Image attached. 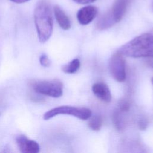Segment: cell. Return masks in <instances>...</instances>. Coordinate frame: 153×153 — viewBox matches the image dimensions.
I'll list each match as a JSON object with an SVG mask.
<instances>
[{
  "label": "cell",
  "mask_w": 153,
  "mask_h": 153,
  "mask_svg": "<svg viewBox=\"0 0 153 153\" xmlns=\"http://www.w3.org/2000/svg\"><path fill=\"white\" fill-rule=\"evenodd\" d=\"M34 21L39 40L44 43L50 38L53 29L51 6L48 0L38 2L34 11Z\"/></svg>",
  "instance_id": "6da1fadb"
},
{
  "label": "cell",
  "mask_w": 153,
  "mask_h": 153,
  "mask_svg": "<svg viewBox=\"0 0 153 153\" xmlns=\"http://www.w3.org/2000/svg\"><path fill=\"white\" fill-rule=\"evenodd\" d=\"M118 52L130 57L153 58V35L146 33L139 35L122 45Z\"/></svg>",
  "instance_id": "7a4b0ae2"
},
{
  "label": "cell",
  "mask_w": 153,
  "mask_h": 153,
  "mask_svg": "<svg viewBox=\"0 0 153 153\" xmlns=\"http://www.w3.org/2000/svg\"><path fill=\"white\" fill-rule=\"evenodd\" d=\"M30 87L39 94L53 97H59L63 94V84L57 79L33 81Z\"/></svg>",
  "instance_id": "3957f363"
},
{
  "label": "cell",
  "mask_w": 153,
  "mask_h": 153,
  "mask_svg": "<svg viewBox=\"0 0 153 153\" xmlns=\"http://www.w3.org/2000/svg\"><path fill=\"white\" fill-rule=\"evenodd\" d=\"M66 114L75 117L81 120L89 119L91 116V111L86 108L74 107L71 106H60L53 108L43 115V118L48 120L56 115Z\"/></svg>",
  "instance_id": "277c9868"
},
{
  "label": "cell",
  "mask_w": 153,
  "mask_h": 153,
  "mask_svg": "<svg viewBox=\"0 0 153 153\" xmlns=\"http://www.w3.org/2000/svg\"><path fill=\"white\" fill-rule=\"evenodd\" d=\"M109 68L112 76L118 82H123L126 77L125 60L119 52L112 56L109 60Z\"/></svg>",
  "instance_id": "5b68a950"
},
{
  "label": "cell",
  "mask_w": 153,
  "mask_h": 153,
  "mask_svg": "<svg viewBox=\"0 0 153 153\" xmlns=\"http://www.w3.org/2000/svg\"><path fill=\"white\" fill-rule=\"evenodd\" d=\"M16 142L20 151L23 153H37L40 150L39 145L36 142L28 139L23 134L17 137Z\"/></svg>",
  "instance_id": "8992f818"
},
{
  "label": "cell",
  "mask_w": 153,
  "mask_h": 153,
  "mask_svg": "<svg viewBox=\"0 0 153 153\" xmlns=\"http://www.w3.org/2000/svg\"><path fill=\"white\" fill-rule=\"evenodd\" d=\"M131 0H115L110 13L115 23L119 22L126 13Z\"/></svg>",
  "instance_id": "52a82bcc"
},
{
  "label": "cell",
  "mask_w": 153,
  "mask_h": 153,
  "mask_svg": "<svg viewBox=\"0 0 153 153\" xmlns=\"http://www.w3.org/2000/svg\"><path fill=\"white\" fill-rule=\"evenodd\" d=\"M97 14V9L93 5H88L80 8L76 14L78 22L82 25L91 23Z\"/></svg>",
  "instance_id": "ba28073f"
},
{
  "label": "cell",
  "mask_w": 153,
  "mask_h": 153,
  "mask_svg": "<svg viewBox=\"0 0 153 153\" xmlns=\"http://www.w3.org/2000/svg\"><path fill=\"white\" fill-rule=\"evenodd\" d=\"M92 91L94 95L102 101L109 103L111 100V93L108 86L103 82H97L93 85Z\"/></svg>",
  "instance_id": "9c48e42d"
},
{
  "label": "cell",
  "mask_w": 153,
  "mask_h": 153,
  "mask_svg": "<svg viewBox=\"0 0 153 153\" xmlns=\"http://www.w3.org/2000/svg\"><path fill=\"white\" fill-rule=\"evenodd\" d=\"M54 13L56 19L60 27L63 30L69 29L71 26L70 20L62 8L58 5L54 6Z\"/></svg>",
  "instance_id": "30bf717a"
},
{
  "label": "cell",
  "mask_w": 153,
  "mask_h": 153,
  "mask_svg": "<svg viewBox=\"0 0 153 153\" xmlns=\"http://www.w3.org/2000/svg\"><path fill=\"white\" fill-rule=\"evenodd\" d=\"M115 24V22L110 14L108 11L102 15L98 20L96 27L99 30H104L111 27Z\"/></svg>",
  "instance_id": "8fae6325"
},
{
  "label": "cell",
  "mask_w": 153,
  "mask_h": 153,
  "mask_svg": "<svg viewBox=\"0 0 153 153\" xmlns=\"http://www.w3.org/2000/svg\"><path fill=\"white\" fill-rule=\"evenodd\" d=\"M80 67V61L78 59H75L68 64L62 67V70L67 74H74L76 72Z\"/></svg>",
  "instance_id": "7c38bea8"
},
{
  "label": "cell",
  "mask_w": 153,
  "mask_h": 153,
  "mask_svg": "<svg viewBox=\"0 0 153 153\" xmlns=\"http://www.w3.org/2000/svg\"><path fill=\"white\" fill-rule=\"evenodd\" d=\"M121 112H123L121 111L120 109H118L115 111L112 115V121L114 125L118 130H121L123 129L125 126L124 121Z\"/></svg>",
  "instance_id": "4fadbf2b"
},
{
  "label": "cell",
  "mask_w": 153,
  "mask_h": 153,
  "mask_svg": "<svg viewBox=\"0 0 153 153\" xmlns=\"http://www.w3.org/2000/svg\"><path fill=\"white\" fill-rule=\"evenodd\" d=\"M102 126V118L100 115H94L92 118L90 119L88 121L89 127L94 131L99 130Z\"/></svg>",
  "instance_id": "5bb4252c"
},
{
  "label": "cell",
  "mask_w": 153,
  "mask_h": 153,
  "mask_svg": "<svg viewBox=\"0 0 153 153\" xmlns=\"http://www.w3.org/2000/svg\"><path fill=\"white\" fill-rule=\"evenodd\" d=\"M130 106V102L128 100L126 99H123L121 100H120L118 103V109H120L123 112H127L129 110Z\"/></svg>",
  "instance_id": "9a60e30c"
},
{
  "label": "cell",
  "mask_w": 153,
  "mask_h": 153,
  "mask_svg": "<svg viewBox=\"0 0 153 153\" xmlns=\"http://www.w3.org/2000/svg\"><path fill=\"white\" fill-rule=\"evenodd\" d=\"M41 65L44 67H48L50 65V60L46 54H42L39 57Z\"/></svg>",
  "instance_id": "2e32d148"
},
{
  "label": "cell",
  "mask_w": 153,
  "mask_h": 153,
  "mask_svg": "<svg viewBox=\"0 0 153 153\" xmlns=\"http://www.w3.org/2000/svg\"><path fill=\"white\" fill-rule=\"evenodd\" d=\"M148 124V120L144 117L141 118L138 122V126L140 130H145L147 127Z\"/></svg>",
  "instance_id": "e0dca14e"
},
{
  "label": "cell",
  "mask_w": 153,
  "mask_h": 153,
  "mask_svg": "<svg viewBox=\"0 0 153 153\" xmlns=\"http://www.w3.org/2000/svg\"><path fill=\"white\" fill-rule=\"evenodd\" d=\"M75 2L79 4H87L94 2L96 0H72Z\"/></svg>",
  "instance_id": "ac0fdd59"
},
{
  "label": "cell",
  "mask_w": 153,
  "mask_h": 153,
  "mask_svg": "<svg viewBox=\"0 0 153 153\" xmlns=\"http://www.w3.org/2000/svg\"><path fill=\"white\" fill-rule=\"evenodd\" d=\"M146 63L149 67L153 68V59H152V57H151V59H148Z\"/></svg>",
  "instance_id": "d6986e66"
},
{
  "label": "cell",
  "mask_w": 153,
  "mask_h": 153,
  "mask_svg": "<svg viewBox=\"0 0 153 153\" xmlns=\"http://www.w3.org/2000/svg\"><path fill=\"white\" fill-rule=\"evenodd\" d=\"M15 3H17V4H21V3H24L26 2L29 1V0H10Z\"/></svg>",
  "instance_id": "ffe728a7"
},
{
  "label": "cell",
  "mask_w": 153,
  "mask_h": 153,
  "mask_svg": "<svg viewBox=\"0 0 153 153\" xmlns=\"http://www.w3.org/2000/svg\"><path fill=\"white\" fill-rule=\"evenodd\" d=\"M151 82H152V84H153V77L151 78Z\"/></svg>",
  "instance_id": "44dd1931"
},
{
  "label": "cell",
  "mask_w": 153,
  "mask_h": 153,
  "mask_svg": "<svg viewBox=\"0 0 153 153\" xmlns=\"http://www.w3.org/2000/svg\"><path fill=\"white\" fill-rule=\"evenodd\" d=\"M152 6H153V5H152Z\"/></svg>",
  "instance_id": "7402d4cb"
}]
</instances>
